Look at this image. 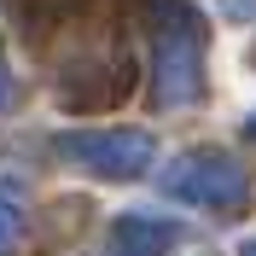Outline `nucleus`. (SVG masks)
Segmentation results:
<instances>
[{"label":"nucleus","instance_id":"1","mask_svg":"<svg viewBox=\"0 0 256 256\" xmlns=\"http://www.w3.org/2000/svg\"><path fill=\"white\" fill-rule=\"evenodd\" d=\"M204 88V30L186 0H158V105H192Z\"/></svg>","mask_w":256,"mask_h":256},{"label":"nucleus","instance_id":"2","mask_svg":"<svg viewBox=\"0 0 256 256\" xmlns=\"http://www.w3.org/2000/svg\"><path fill=\"white\" fill-rule=\"evenodd\" d=\"M163 192H169V198H186V204L233 210V204H244L250 175H244V163L227 158V152H180V158L163 169Z\"/></svg>","mask_w":256,"mask_h":256},{"label":"nucleus","instance_id":"3","mask_svg":"<svg viewBox=\"0 0 256 256\" xmlns=\"http://www.w3.org/2000/svg\"><path fill=\"white\" fill-rule=\"evenodd\" d=\"M64 163H76L88 175H105V180H128L152 169V140L134 134V128H82V134H58L52 140Z\"/></svg>","mask_w":256,"mask_h":256},{"label":"nucleus","instance_id":"4","mask_svg":"<svg viewBox=\"0 0 256 256\" xmlns=\"http://www.w3.org/2000/svg\"><path fill=\"white\" fill-rule=\"evenodd\" d=\"M180 244V227L163 222V216H146V210H128L116 216L111 239H105V256H163Z\"/></svg>","mask_w":256,"mask_h":256},{"label":"nucleus","instance_id":"5","mask_svg":"<svg viewBox=\"0 0 256 256\" xmlns=\"http://www.w3.org/2000/svg\"><path fill=\"white\" fill-rule=\"evenodd\" d=\"M18 239V216H12V210H6V204H0V250H6V244H12Z\"/></svg>","mask_w":256,"mask_h":256},{"label":"nucleus","instance_id":"6","mask_svg":"<svg viewBox=\"0 0 256 256\" xmlns=\"http://www.w3.org/2000/svg\"><path fill=\"white\" fill-rule=\"evenodd\" d=\"M6 99H12V76H6V64H0V111H6Z\"/></svg>","mask_w":256,"mask_h":256},{"label":"nucleus","instance_id":"7","mask_svg":"<svg viewBox=\"0 0 256 256\" xmlns=\"http://www.w3.org/2000/svg\"><path fill=\"white\" fill-rule=\"evenodd\" d=\"M244 256H256V239H250V244H244Z\"/></svg>","mask_w":256,"mask_h":256},{"label":"nucleus","instance_id":"8","mask_svg":"<svg viewBox=\"0 0 256 256\" xmlns=\"http://www.w3.org/2000/svg\"><path fill=\"white\" fill-rule=\"evenodd\" d=\"M250 64H256V47H250Z\"/></svg>","mask_w":256,"mask_h":256}]
</instances>
